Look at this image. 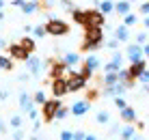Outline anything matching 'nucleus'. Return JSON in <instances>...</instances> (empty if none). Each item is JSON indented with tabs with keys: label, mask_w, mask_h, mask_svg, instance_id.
I'll list each match as a JSON object with an SVG mask.
<instances>
[{
	"label": "nucleus",
	"mask_w": 149,
	"mask_h": 140,
	"mask_svg": "<svg viewBox=\"0 0 149 140\" xmlns=\"http://www.w3.org/2000/svg\"><path fill=\"white\" fill-rule=\"evenodd\" d=\"M104 45V33L102 28H84V39H82L80 50L82 52H95Z\"/></svg>",
	"instance_id": "1"
},
{
	"label": "nucleus",
	"mask_w": 149,
	"mask_h": 140,
	"mask_svg": "<svg viewBox=\"0 0 149 140\" xmlns=\"http://www.w3.org/2000/svg\"><path fill=\"white\" fill-rule=\"evenodd\" d=\"M45 28H48L50 37H67L71 33V26L61 17H50L48 22H45Z\"/></svg>",
	"instance_id": "2"
},
{
	"label": "nucleus",
	"mask_w": 149,
	"mask_h": 140,
	"mask_svg": "<svg viewBox=\"0 0 149 140\" xmlns=\"http://www.w3.org/2000/svg\"><path fill=\"white\" fill-rule=\"evenodd\" d=\"M67 86H69V93H78L82 89H86V84H89V80H86L84 76L80 73L76 67H69V71H67Z\"/></svg>",
	"instance_id": "3"
},
{
	"label": "nucleus",
	"mask_w": 149,
	"mask_h": 140,
	"mask_svg": "<svg viewBox=\"0 0 149 140\" xmlns=\"http://www.w3.org/2000/svg\"><path fill=\"white\" fill-rule=\"evenodd\" d=\"M104 24H106V13H102V9H86L84 28H104Z\"/></svg>",
	"instance_id": "4"
},
{
	"label": "nucleus",
	"mask_w": 149,
	"mask_h": 140,
	"mask_svg": "<svg viewBox=\"0 0 149 140\" xmlns=\"http://www.w3.org/2000/svg\"><path fill=\"white\" fill-rule=\"evenodd\" d=\"M58 108H61L58 97H56V99H48L45 103H41V116H43V121L45 123L56 121V112H58Z\"/></svg>",
	"instance_id": "5"
},
{
	"label": "nucleus",
	"mask_w": 149,
	"mask_h": 140,
	"mask_svg": "<svg viewBox=\"0 0 149 140\" xmlns=\"http://www.w3.org/2000/svg\"><path fill=\"white\" fill-rule=\"evenodd\" d=\"M45 65L50 67V78H52V80H54V78H65V76H67L69 67H67V63H65L63 58H50Z\"/></svg>",
	"instance_id": "6"
},
{
	"label": "nucleus",
	"mask_w": 149,
	"mask_h": 140,
	"mask_svg": "<svg viewBox=\"0 0 149 140\" xmlns=\"http://www.w3.org/2000/svg\"><path fill=\"white\" fill-rule=\"evenodd\" d=\"M7 54L11 56L13 60H24V63H26V60L30 58V52L24 50V45H22V43H11V45L7 48Z\"/></svg>",
	"instance_id": "7"
},
{
	"label": "nucleus",
	"mask_w": 149,
	"mask_h": 140,
	"mask_svg": "<svg viewBox=\"0 0 149 140\" xmlns=\"http://www.w3.org/2000/svg\"><path fill=\"white\" fill-rule=\"evenodd\" d=\"M50 89H52V95L54 97H65L69 93V86H67V78H54L52 80V86H50Z\"/></svg>",
	"instance_id": "8"
},
{
	"label": "nucleus",
	"mask_w": 149,
	"mask_h": 140,
	"mask_svg": "<svg viewBox=\"0 0 149 140\" xmlns=\"http://www.w3.org/2000/svg\"><path fill=\"white\" fill-rule=\"evenodd\" d=\"M143 56H145V52H143L141 43H130L127 45V58H130V63H136V60H141Z\"/></svg>",
	"instance_id": "9"
},
{
	"label": "nucleus",
	"mask_w": 149,
	"mask_h": 140,
	"mask_svg": "<svg viewBox=\"0 0 149 140\" xmlns=\"http://www.w3.org/2000/svg\"><path fill=\"white\" fill-rule=\"evenodd\" d=\"M89 110H91V101L89 99H80V101H76L74 106H71V114L74 116H84Z\"/></svg>",
	"instance_id": "10"
},
{
	"label": "nucleus",
	"mask_w": 149,
	"mask_h": 140,
	"mask_svg": "<svg viewBox=\"0 0 149 140\" xmlns=\"http://www.w3.org/2000/svg\"><path fill=\"white\" fill-rule=\"evenodd\" d=\"M147 67H149V63H145V60L141 58V60H136V63H130V69H127V71H130V76H134L136 80H138L141 73L147 69Z\"/></svg>",
	"instance_id": "11"
},
{
	"label": "nucleus",
	"mask_w": 149,
	"mask_h": 140,
	"mask_svg": "<svg viewBox=\"0 0 149 140\" xmlns=\"http://www.w3.org/2000/svg\"><path fill=\"white\" fill-rule=\"evenodd\" d=\"M26 65H28V73H30V76L37 78V76L41 73V60L37 58V56H30V58L26 60Z\"/></svg>",
	"instance_id": "12"
},
{
	"label": "nucleus",
	"mask_w": 149,
	"mask_h": 140,
	"mask_svg": "<svg viewBox=\"0 0 149 140\" xmlns=\"http://www.w3.org/2000/svg\"><path fill=\"white\" fill-rule=\"evenodd\" d=\"M100 97H104V93H102V89H95V86H86V93H84V99H89L91 103L97 101Z\"/></svg>",
	"instance_id": "13"
},
{
	"label": "nucleus",
	"mask_w": 149,
	"mask_h": 140,
	"mask_svg": "<svg viewBox=\"0 0 149 140\" xmlns=\"http://www.w3.org/2000/svg\"><path fill=\"white\" fill-rule=\"evenodd\" d=\"M119 116H121V121H125V123H134L136 121V110L134 108H123V110H119Z\"/></svg>",
	"instance_id": "14"
},
{
	"label": "nucleus",
	"mask_w": 149,
	"mask_h": 140,
	"mask_svg": "<svg viewBox=\"0 0 149 140\" xmlns=\"http://www.w3.org/2000/svg\"><path fill=\"white\" fill-rule=\"evenodd\" d=\"M115 37L119 39V41H123V43H125V41L130 39V26H127V24L117 26V28H115Z\"/></svg>",
	"instance_id": "15"
},
{
	"label": "nucleus",
	"mask_w": 149,
	"mask_h": 140,
	"mask_svg": "<svg viewBox=\"0 0 149 140\" xmlns=\"http://www.w3.org/2000/svg\"><path fill=\"white\" fill-rule=\"evenodd\" d=\"M130 9H132V2H130V0H119V2H117V7H115V13L123 17V15L130 13Z\"/></svg>",
	"instance_id": "16"
},
{
	"label": "nucleus",
	"mask_w": 149,
	"mask_h": 140,
	"mask_svg": "<svg viewBox=\"0 0 149 140\" xmlns=\"http://www.w3.org/2000/svg\"><path fill=\"white\" fill-rule=\"evenodd\" d=\"M63 60L67 63V67H78L80 56L76 54V52H65V54H63Z\"/></svg>",
	"instance_id": "17"
},
{
	"label": "nucleus",
	"mask_w": 149,
	"mask_h": 140,
	"mask_svg": "<svg viewBox=\"0 0 149 140\" xmlns=\"http://www.w3.org/2000/svg\"><path fill=\"white\" fill-rule=\"evenodd\" d=\"M71 17H74V22L78 24V26H82V28H84V22H86V11H82V9H74V11H71Z\"/></svg>",
	"instance_id": "18"
},
{
	"label": "nucleus",
	"mask_w": 149,
	"mask_h": 140,
	"mask_svg": "<svg viewBox=\"0 0 149 140\" xmlns=\"http://www.w3.org/2000/svg\"><path fill=\"white\" fill-rule=\"evenodd\" d=\"M37 11H41V7H39V2H24V7H22V13L24 15H33V13H37Z\"/></svg>",
	"instance_id": "19"
},
{
	"label": "nucleus",
	"mask_w": 149,
	"mask_h": 140,
	"mask_svg": "<svg viewBox=\"0 0 149 140\" xmlns=\"http://www.w3.org/2000/svg\"><path fill=\"white\" fill-rule=\"evenodd\" d=\"M19 43H22V45H24V50L30 52V54H33V52H37V41H35L33 37H24L22 41H19Z\"/></svg>",
	"instance_id": "20"
},
{
	"label": "nucleus",
	"mask_w": 149,
	"mask_h": 140,
	"mask_svg": "<svg viewBox=\"0 0 149 140\" xmlns=\"http://www.w3.org/2000/svg\"><path fill=\"white\" fill-rule=\"evenodd\" d=\"M115 7L117 4L112 2V0H100V9H102V13H106V15L115 13Z\"/></svg>",
	"instance_id": "21"
},
{
	"label": "nucleus",
	"mask_w": 149,
	"mask_h": 140,
	"mask_svg": "<svg viewBox=\"0 0 149 140\" xmlns=\"http://www.w3.org/2000/svg\"><path fill=\"white\" fill-rule=\"evenodd\" d=\"M30 103H35V99H30V95H28V93H22V95H19V106H22L24 110L28 112L30 108H33Z\"/></svg>",
	"instance_id": "22"
},
{
	"label": "nucleus",
	"mask_w": 149,
	"mask_h": 140,
	"mask_svg": "<svg viewBox=\"0 0 149 140\" xmlns=\"http://www.w3.org/2000/svg\"><path fill=\"white\" fill-rule=\"evenodd\" d=\"M33 35H35V39L48 37V28H45V24H43V26H35V28H33Z\"/></svg>",
	"instance_id": "23"
},
{
	"label": "nucleus",
	"mask_w": 149,
	"mask_h": 140,
	"mask_svg": "<svg viewBox=\"0 0 149 140\" xmlns=\"http://www.w3.org/2000/svg\"><path fill=\"white\" fill-rule=\"evenodd\" d=\"M0 65H2L4 71H11V69H13V58H11L9 54H4L2 58H0Z\"/></svg>",
	"instance_id": "24"
},
{
	"label": "nucleus",
	"mask_w": 149,
	"mask_h": 140,
	"mask_svg": "<svg viewBox=\"0 0 149 140\" xmlns=\"http://www.w3.org/2000/svg\"><path fill=\"white\" fill-rule=\"evenodd\" d=\"M84 65L86 67H91V69H100V58H97V56H86L84 58Z\"/></svg>",
	"instance_id": "25"
},
{
	"label": "nucleus",
	"mask_w": 149,
	"mask_h": 140,
	"mask_svg": "<svg viewBox=\"0 0 149 140\" xmlns=\"http://www.w3.org/2000/svg\"><path fill=\"white\" fill-rule=\"evenodd\" d=\"M67 114H71V108H67V106H63V103H61L58 112H56V121H63V119H67Z\"/></svg>",
	"instance_id": "26"
},
{
	"label": "nucleus",
	"mask_w": 149,
	"mask_h": 140,
	"mask_svg": "<svg viewBox=\"0 0 149 140\" xmlns=\"http://www.w3.org/2000/svg\"><path fill=\"white\" fill-rule=\"evenodd\" d=\"M95 121L100 123V125H106V123L110 121V112H106V110H102V112H97V116H95Z\"/></svg>",
	"instance_id": "27"
},
{
	"label": "nucleus",
	"mask_w": 149,
	"mask_h": 140,
	"mask_svg": "<svg viewBox=\"0 0 149 140\" xmlns=\"http://www.w3.org/2000/svg\"><path fill=\"white\" fill-rule=\"evenodd\" d=\"M121 69V63H117V60H110V63L104 65V73H110V71H119Z\"/></svg>",
	"instance_id": "28"
},
{
	"label": "nucleus",
	"mask_w": 149,
	"mask_h": 140,
	"mask_svg": "<svg viewBox=\"0 0 149 140\" xmlns=\"http://www.w3.org/2000/svg\"><path fill=\"white\" fill-rule=\"evenodd\" d=\"M138 22V17H136V13H127V15H123V24H127V26H134Z\"/></svg>",
	"instance_id": "29"
},
{
	"label": "nucleus",
	"mask_w": 149,
	"mask_h": 140,
	"mask_svg": "<svg viewBox=\"0 0 149 140\" xmlns=\"http://www.w3.org/2000/svg\"><path fill=\"white\" fill-rule=\"evenodd\" d=\"M134 134H136V129L132 127V123H127V127H123V129H121V136H123V138H132Z\"/></svg>",
	"instance_id": "30"
},
{
	"label": "nucleus",
	"mask_w": 149,
	"mask_h": 140,
	"mask_svg": "<svg viewBox=\"0 0 149 140\" xmlns=\"http://www.w3.org/2000/svg\"><path fill=\"white\" fill-rule=\"evenodd\" d=\"M33 99H35V103H45V101H48V97H45L43 91H37V93L33 95Z\"/></svg>",
	"instance_id": "31"
},
{
	"label": "nucleus",
	"mask_w": 149,
	"mask_h": 140,
	"mask_svg": "<svg viewBox=\"0 0 149 140\" xmlns=\"http://www.w3.org/2000/svg\"><path fill=\"white\" fill-rule=\"evenodd\" d=\"M115 106L119 108V110H123V108H127V101L123 99V95H117V97H115Z\"/></svg>",
	"instance_id": "32"
},
{
	"label": "nucleus",
	"mask_w": 149,
	"mask_h": 140,
	"mask_svg": "<svg viewBox=\"0 0 149 140\" xmlns=\"http://www.w3.org/2000/svg\"><path fill=\"white\" fill-rule=\"evenodd\" d=\"M61 138H63V140H71V138H76V132L65 129V132H61Z\"/></svg>",
	"instance_id": "33"
},
{
	"label": "nucleus",
	"mask_w": 149,
	"mask_h": 140,
	"mask_svg": "<svg viewBox=\"0 0 149 140\" xmlns=\"http://www.w3.org/2000/svg\"><path fill=\"white\" fill-rule=\"evenodd\" d=\"M138 82H143V84H149V67H147V69H145V71L141 73V78H138Z\"/></svg>",
	"instance_id": "34"
},
{
	"label": "nucleus",
	"mask_w": 149,
	"mask_h": 140,
	"mask_svg": "<svg viewBox=\"0 0 149 140\" xmlns=\"http://www.w3.org/2000/svg\"><path fill=\"white\" fill-rule=\"evenodd\" d=\"M136 43L145 45V43H147V33H138V35H136Z\"/></svg>",
	"instance_id": "35"
},
{
	"label": "nucleus",
	"mask_w": 149,
	"mask_h": 140,
	"mask_svg": "<svg viewBox=\"0 0 149 140\" xmlns=\"http://www.w3.org/2000/svg\"><path fill=\"white\" fill-rule=\"evenodd\" d=\"M19 125H22V116H17V114H15V116L11 119V127H13V129H17Z\"/></svg>",
	"instance_id": "36"
},
{
	"label": "nucleus",
	"mask_w": 149,
	"mask_h": 140,
	"mask_svg": "<svg viewBox=\"0 0 149 140\" xmlns=\"http://www.w3.org/2000/svg\"><path fill=\"white\" fill-rule=\"evenodd\" d=\"M61 7H63V9H69V11H74V4H71V0H61Z\"/></svg>",
	"instance_id": "37"
},
{
	"label": "nucleus",
	"mask_w": 149,
	"mask_h": 140,
	"mask_svg": "<svg viewBox=\"0 0 149 140\" xmlns=\"http://www.w3.org/2000/svg\"><path fill=\"white\" fill-rule=\"evenodd\" d=\"M143 15H149V2H145V4H141V9H138Z\"/></svg>",
	"instance_id": "38"
},
{
	"label": "nucleus",
	"mask_w": 149,
	"mask_h": 140,
	"mask_svg": "<svg viewBox=\"0 0 149 140\" xmlns=\"http://www.w3.org/2000/svg\"><path fill=\"white\" fill-rule=\"evenodd\" d=\"M117 43H119V39H117V37H115V39H112V41H108V43H106V45H108V48H110V50H117Z\"/></svg>",
	"instance_id": "39"
},
{
	"label": "nucleus",
	"mask_w": 149,
	"mask_h": 140,
	"mask_svg": "<svg viewBox=\"0 0 149 140\" xmlns=\"http://www.w3.org/2000/svg\"><path fill=\"white\" fill-rule=\"evenodd\" d=\"M112 60H117V63H123V56L119 54V52H115V54H112Z\"/></svg>",
	"instance_id": "40"
},
{
	"label": "nucleus",
	"mask_w": 149,
	"mask_h": 140,
	"mask_svg": "<svg viewBox=\"0 0 149 140\" xmlns=\"http://www.w3.org/2000/svg\"><path fill=\"white\" fill-rule=\"evenodd\" d=\"M37 114H39V112H37V110H35V108H30V110H28V116H30V119H33V121H35V119H37Z\"/></svg>",
	"instance_id": "41"
},
{
	"label": "nucleus",
	"mask_w": 149,
	"mask_h": 140,
	"mask_svg": "<svg viewBox=\"0 0 149 140\" xmlns=\"http://www.w3.org/2000/svg\"><path fill=\"white\" fill-rule=\"evenodd\" d=\"M11 4H13V7H19V9H22V7H24V0H11Z\"/></svg>",
	"instance_id": "42"
},
{
	"label": "nucleus",
	"mask_w": 149,
	"mask_h": 140,
	"mask_svg": "<svg viewBox=\"0 0 149 140\" xmlns=\"http://www.w3.org/2000/svg\"><path fill=\"white\" fill-rule=\"evenodd\" d=\"M76 138H78V140H84L86 136H84V132H76Z\"/></svg>",
	"instance_id": "43"
},
{
	"label": "nucleus",
	"mask_w": 149,
	"mask_h": 140,
	"mask_svg": "<svg viewBox=\"0 0 149 140\" xmlns=\"http://www.w3.org/2000/svg\"><path fill=\"white\" fill-rule=\"evenodd\" d=\"M143 52H145V56H149V43L143 45Z\"/></svg>",
	"instance_id": "44"
},
{
	"label": "nucleus",
	"mask_w": 149,
	"mask_h": 140,
	"mask_svg": "<svg viewBox=\"0 0 149 140\" xmlns=\"http://www.w3.org/2000/svg\"><path fill=\"white\" fill-rule=\"evenodd\" d=\"M145 28H149V15H145Z\"/></svg>",
	"instance_id": "45"
},
{
	"label": "nucleus",
	"mask_w": 149,
	"mask_h": 140,
	"mask_svg": "<svg viewBox=\"0 0 149 140\" xmlns=\"http://www.w3.org/2000/svg\"><path fill=\"white\" fill-rule=\"evenodd\" d=\"M30 2H39V0H30Z\"/></svg>",
	"instance_id": "46"
},
{
	"label": "nucleus",
	"mask_w": 149,
	"mask_h": 140,
	"mask_svg": "<svg viewBox=\"0 0 149 140\" xmlns=\"http://www.w3.org/2000/svg\"><path fill=\"white\" fill-rule=\"evenodd\" d=\"M95 2H100V0H95Z\"/></svg>",
	"instance_id": "47"
}]
</instances>
